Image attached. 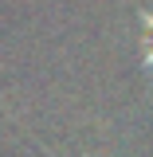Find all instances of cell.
<instances>
[{"label": "cell", "mask_w": 153, "mask_h": 157, "mask_svg": "<svg viewBox=\"0 0 153 157\" xmlns=\"http://www.w3.org/2000/svg\"><path fill=\"white\" fill-rule=\"evenodd\" d=\"M145 28H153V20H145ZM149 67H153V47H149Z\"/></svg>", "instance_id": "cell-1"}]
</instances>
